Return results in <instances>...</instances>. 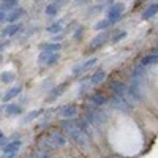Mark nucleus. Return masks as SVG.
<instances>
[{"label":"nucleus","mask_w":158,"mask_h":158,"mask_svg":"<svg viewBox=\"0 0 158 158\" xmlns=\"http://www.w3.org/2000/svg\"><path fill=\"white\" fill-rule=\"evenodd\" d=\"M60 128L65 131V135H67L74 144H77L79 147L87 149L90 146V139L92 138H89L84 131L79 130L74 120H60Z\"/></svg>","instance_id":"obj_1"},{"label":"nucleus","mask_w":158,"mask_h":158,"mask_svg":"<svg viewBox=\"0 0 158 158\" xmlns=\"http://www.w3.org/2000/svg\"><path fill=\"white\" fill-rule=\"evenodd\" d=\"M84 117H85V120L90 123L92 128L98 130L104 122H106L108 114L104 112L101 108H90V106H87V108H85V114H84Z\"/></svg>","instance_id":"obj_2"},{"label":"nucleus","mask_w":158,"mask_h":158,"mask_svg":"<svg viewBox=\"0 0 158 158\" xmlns=\"http://www.w3.org/2000/svg\"><path fill=\"white\" fill-rule=\"evenodd\" d=\"M48 136H49L51 146H52V149H54V150L63 149L68 144V136L65 135V131L62 128H51L48 131Z\"/></svg>","instance_id":"obj_3"},{"label":"nucleus","mask_w":158,"mask_h":158,"mask_svg":"<svg viewBox=\"0 0 158 158\" xmlns=\"http://www.w3.org/2000/svg\"><path fill=\"white\" fill-rule=\"evenodd\" d=\"M109 104H111L114 109L120 111V112H130L131 109H133V104H131L128 95H125V97L111 95V97H109Z\"/></svg>","instance_id":"obj_4"},{"label":"nucleus","mask_w":158,"mask_h":158,"mask_svg":"<svg viewBox=\"0 0 158 158\" xmlns=\"http://www.w3.org/2000/svg\"><path fill=\"white\" fill-rule=\"evenodd\" d=\"M123 10H125V5L123 3H112L108 11H106V19L114 25L117 24L118 21L122 19V15H123Z\"/></svg>","instance_id":"obj_5"},{"label":"nucleus","mask_w":158,"mask_h":158,"mask_svg":"<svg viewBox=\"0 0 158 158\" xmlns=\"http://www.w3.org/2000/svg\"><path fill=\"white\" fill-rule=\"evenodd\" d=\"M128 97L133 101H141L142 100V79H130Z\"/></svg>","instance_id":"obj_6"},{"label":"nucleus","mask_w":158,"mask_h":158,"mask_svg":"<svg viewBox=\"0 0 158 158\" xmlns=\"http://www.w3.org/2000/svg\"><path fill=\"white\" fill-rule=\"evenodd\" d=\"M109 103V97H106L103 92H95L87 100V106L90 108H104Z\"/></svg>","instance_id":"obj_7"},{"label":"nucleus","mask_w":158,"mask_h":158,"mask_svg":"<svg viewBox=\"0 0 158 158\" xmlns=\"http://www.w3.org/2000/svg\"><path fill=\"white\" fill-rule=\"evenodd\" d=\"M97 62H98L97 57H90V59H87V60H85L84 63H81V65H74L73 70H71V74L76 76V77H82L85 71H89L92 67H95Z\"/></svg>","instance_id":"obj_8"},{"label":"nucleus","mask_w":158,"mask_h":158,"mask_svg":"<svg viewBox=\"0 0 158 158\" xmlns=\"http://www.w3.org/2000/svg\"><path fill=\"white\" fill-rule=\"evenodd\" d=\"M109 92L111 95H115V97H125L128 95V87L120 79H112L109 82Z\"/></svg>","instance_id":"obj_9"},{"label":"nucleus","mask_w":158,"mask_h":158,"mask_svg":"<svg viewBox=\"0 0 158 158\" xmlns=\"http://www.w3.org/2000/svg\"><path fill=\"white\" fill-rule=\"evenodd\" d=\"M79 114V109L76 104L73 103H68V104H63L60 112H59V117H62V120H74Z\"/></svg>","instance_id":"obj_10"},{"label":"nucleus","mask_w":158,"mask_h":158,"mask_svg":"<svg viewBox=\"0 0 158 158\" xmlns=\"http://www.w3.org/2000/svg\"><path fill=\"white\" fill-rule=\"evenodd\" d=\"M109 40V32L106 30V32H101V33H98L94 40L90 41V44H89V48H87V51L89 52H94V51H97V49H100L104 43H106Z\"/></svg>","instance_id":"obj_11"},{"label":"nucleus","mask_w":158,"mask_h":158,"mask_svg":"<svg viewBox=\"0 0 158 158\" xmlns=\"http://www.w3.org/2000/svg\"><path fill=\"white\" fill-rule=\"evenodd\" d=\"M68 89V82L65 81V82H60L59 85H56V87H52L51 90H49V94H48V97H46V101L48 103H52V101H56L57 98H60L62 95H63V92Z\"/></svg>","instance_id":"obj_12"},{"label":"nucleus","mask_w":158,"mask_h":158,"mask_svg":"<svg viewBox=\"0 0 158 158\" xmlns=\"http://www.w3.org/2000/svg\"><path fill=\"white\" fill-rule=\"evenodd\" d=\"M22 111H24V108H22V104H19V103H8V104H5V106H3V112L8 117L21 115Z\"/></svg>","instance_id":"obj_13"},{"label":"nucleus","mask_w":158,"mask_h":158,"mask_svg":"<svg viewBox=\"0 0 158 158\" xmlns=\"http://www.w3.org/2000/svg\"><path fill=\"white\" fill-rule=\"evenodd\" d=\"M22 147V141L21 139H11L6 146L2 149V155H8V153H18Z\"/></svg>","instance_id":"obj_14"},{"label":"nucleus","mask_w":158,"mask_h":158,"mask_svg":"<svg viewBox=\"0 0 158 158\" xmlns=\"http://www.w3.org/2000/svg\"><path fill=\"white\" fill-rule=\"evenodd\" d=\"M21 92H22V85H21V84H18L16 87H11L10 90L5 92V95L2 97V103H3V104L11 103V100H15V98L21 94Z\"/></svg>","instance_id":"obj_15"},{"label":"nucleus","mask_w":158,"mask_h":158,"mask_svg":"<svg viewBox=\"0 0 158 158\" xmlns=\"http://www.w3.org/2000/svg\"><path fill=\"white\" fill-rule=\"evenodd\" d=\"M19 32H22V25L21 24H11L2 30V38H13L16 36Z\"/></svg>","instance_id":"obj_16"},{"label":"nucleus","mask_w":158,"mask_h":158,"mask_svg":"<svg viewBox=\"0 0 158 158\" xmlns=\"http://www.w3.org/2000/svg\"><path fill=\"white\" fill-rule=\"evenodd\" d=\"M62 5H63V2H51V3H48L46 8H44V15L48 18H56L59 15V10L62 8Z\"/></svg>","instance_id":"obj_17"},{"label":"nucleus","mask_w":158,"mask_h":158,"mask_svg":"<svg viewBox=\"0 0 158 158\" xmlns=\"http://www.w3.org/2000/svg\"><path fill=\"white\" fill-rule=\"evenodd\" d=\"M155 15H158V2H155V3H149L147 8L142 11L141 19H142V21H149V19H152Z\"/></svg>","instance_id":"obj_18"},{"label":"nucleus","mask_w":158,"mask_h":158,"mask_svg":"<svg viewBox=\"0 0 158 158\" xmlns=\"http://www.w3.org/2000/svg\"><path fill=\"white\" fill-rule=\"evenodd\" d=\"M44 114H46V109H43V108H40V109H33V111H30L27 115H25V117L22 118V125H27V123H30V122L36 120L38 117H43Z\"/></svg>","instance_id":"obj_19"},{"label":"nucleus","mask_w":158,"mask_h":158,"mask_svg":"<svg viewBox=\"0 0 158 158\" xmlns=\"http://www.w3.org/2000/svg\"><path fill=\"white\" fill-rule=\"evenodd\" d=\"M108 77V73L104 71V70H97L94 74L90 76V84H92V87H97V85H100L101 82H104V79Z\"/></svg>","instance_id":"obj_20"},{"label":"nucleus","mask_w":158,"mask_h":158,"mask_svg":"<svg viewBox=\"0 0 158 158\" xmlns=\"http://www.w3.org/2000/svg\"><path fill=\"white\" fill-rule=\"evenodd\" d=\"M74 122H76V125H77L79 130L84 131L89 138H92V127H90V123L85 120V117H76Z\"/></svg>","instance_id":"obj_21"},{"label":"nucleus","mask_w":158,"mask_h":158,"mask_svg":"<svg viewBox=\"0 0 158 158\" xmlns=\"http://www.w3.org/2000/svg\"><path fill=\"white\" fill-rule=\"evenodd\" d=\"M24 15H25V10L24 8H18V10H15V11H11L10 15L6 16V22L11 25V24H19L18 21L21 19V18H24Z\"/></svg>","instance_id":"obj_22"},{"label":"nucleus","mask_w":158,"mask_h":158,"mask_svg":"<svg viewBox=\"0 0 158 158\" xmlns=\"http://www.w3.org/2000/svg\"><path fill=\"white\" fill-rule=\"evenodd\" d=\"M38 48H40V51H43V52H51V54H54V52H60L62 44L60 43H54V41H49V43H41Z\"/></svg>","instance_id":"obj_23"},{"label":"nucleus","mask_w":158,"mask_h":158,"mask_svg":"<svg viewBox=\"0 0 158 158\" xmlns=\"http://www.w3.org/2000/svg\"><path fill=\"white\" fill-rule=\"evenodd\" d=\"M2 13H6V15H10L11 11H15L19 8V2H16V0H3L2 2Z\"/></svg>","instance_id":"obj_24"},{"label":"nucleus","mask_w":158,"mask_h":158,"mask_svg":"<svg viewBox=\"0 0 158 158\" xmlns=\"http://www.w3.org/2000/svg\"><path fill=\"white\" fill-rule=\"evenodd\" d=\"M62 30H63V21H56V22L49 24L48 27H46V32L51 33V35H54V36L56 35H60Z\"/></svg>","instance_id":"obj_25"},{"label":"nucleus","mask_w":158,"mask_h":158,"mask_svg":"<svg viewBox=\"0 0 158 158\" xmlns=\"http://www.w3.org/2000/svg\"><path fill=\"white\" fill-rule=\"evenodd\" d=\"M158 62V54H147V56H144L141 60H139V65L141 67H144V68H147V67H150V65H153V63H156Z\"/></svg>","instance_id":"obj_26"},{"label":"nucleus","mask_w":158,"mask_h":158,"mask_svg":"<svg viewBox=\"0 0 158 158\" xmlns=\"http://www.w3.org/2000/svg\"><path fill=\"white\" fill-rule=\"evenodd\" d=\"M111 25H112V24H111L106 18H103V19H100V21L95 24V30H98L100 33H101V32H106V30L111 27Z\"/></svg>","instance_id":"obj_27"},{"label":"nucleus","mask_w":158,"mask_h":158,"mask_svg":"<svg viewBox=\"0 0 158 158\" xmlns=\"http://www.w3.org/2000/svg\"><path fill=\"white\" fill-rule=\"evenodd\" d=\"M49 57H51V52H43V51H40V54H38V57H36V63L40 65V67L48 65Z\"/></svg>","instance_id":"obj_28"},{"label":"nucleus","mask_w":158,"mask_h":158,"mask_svg":"<svg viewBox=\"0 0 158 158\" xmlns=\"http://www.w3.org/2000/svg\"><path fill=\"white\" fill-rule=\"evenodd\" d=\"M0 77H2V82L3 84H10V82L15 81V73H13V71H3Z\"/></svg>","instance_id":"obj_29"},{"label":"nucleus","mask_w":158,"mask_h":158,"mask_svg":"<svg viewBox=\"0 0 158 158\" xmlns=\"http://www.w3.org/2000/svg\"><path fill=\"white\" fill-rule=\"evenodd\" d=\"M84 32H85L84 25H79V27H76V30H74V33H73V40H74V41H79V40L84 36Z\"/></svg>","instance_id":"obj_30"},{"label":"nucleus","mask_w":158,"mask_h":158,"mask_svg":"<svg viewBox=\"0 0 158 158\" xmlns=\"http://www.w3.org/2000/svg\"><path fill=\"white\" fill-rule=\"evenodd\" d=\"M90 89H92L90 81L85 82V84H81V85H79V90H77V97H84L87 94V90H90Z\"/></svg>","instance_id":"obj_31"},{"label":"nucleus","mask_w":158,"mask_h":158,"mask_svg":"<svg viewBox=\"0 0 158 158\" xmlns=\"http://www.w3.org/2000/svg\"><path fill=\"white\" fill-rule=\"evenodd\" d=\"M59 60H60V52H54V54H51V57H49V60H48V65H46V67H52V65H56Z\"/></svg>","instance_id":"obj_32"},{"label":"nucleus","mask_w":158,"mask_h":158,"mask_svg":"<svg viewBox=\"0 0 158 158\" xmlns=\"http://www.w3.org/2000/svg\"><path fill=\"white\" fill-rule=\"evenodd\" d=\"M36 158H54V153L49 150H36Z\"/></svg>","instance_id":"obj_33"},{"label":"nucleus","mask_w":158,"mask_h":158,"mask_svg":"<svg viewBox=\"0 0 158 158\" xmlns=\"http://www.w3.org/2000/svg\"><path fill=\"white\" fill-rule=\"evenodd\" d=\"M125 36H127V32H125V30H120L118 33H115V35L112 36V43H120Z\"/></svg>","instance_id":"obj_34"},{"label":"nucleus","mask_w":158,"mask_h":158,"mask_svg":"<svg viewBox=\"0 0 158 158\" xmlns=\"http://www.w3.org/2000/svg\"><path fill=\"white\" fill-rule=\"evenodd\" d=\"M8 142H10V138H8L5 133H0V144H2V149L6 146Z\"/></svg>","instance_id":"obj_35"},{"label":"nucleus","mask_w":158,"mask_h":158,"mask_svg":"<svg viewBox=\"0 0 158 158\" xmlns=\"http://www.w3.org/2000/svg\"><path fill=\"white\" fill-rule=\"evenodd\" d=\"M18 153H8V155H2V158H16Z\"/></svg>","instance_id":"obj_36"},{"label":"nucleus","mask_w":158,"mask_h":158,"mask_svg":"<svg viewBox=\"0 0 158 158\" xmlns=\"http://www.w3.org/2000/svg\"><path fill=\"white\" fill-rule=\"evenodd\" d=\"M25 158H36V153H27V155H25Z\"/></svg>","instance_id":"obj_37"}]
</instances>
